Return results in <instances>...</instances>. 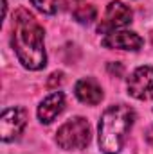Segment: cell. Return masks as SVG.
Wrapping results in <instances>:
<instances>
[{
    "label": "cell",
    "mask_w": 153,
    "mask_h": 154,
    "mask_svg": "<svg viewBox=\"0 0 153 154\" xmlns=\"http://www.w3.org/2000/svg\"><path fill=\"white\" fill-rule=\"evenodd\" d=\"M106 48H122V50H139L142 47V38L130 31H114L101 41Z\"/></svg>",
    "instance_id": "7"
},
{
    "label": "cell",
    "mask_w": 153,
    "mask_h": 154,
    "mask_svg": "<svg viewBox=\"0 0 153 154\" xmlns=\"http://www.w3.org/2000/svg\"><path fill=\"white\" fill-rule=\"evenodd\" d=\"M27 124V113L24 108H9L0 116V138L11 142L18 138Z\"/></svg>",
    "instance_id": "4"
},
{
    "label": "cell",
    "mask_w": 153,
    "mask_h": 154,
    "mask_svg": "<svg viewBox=\"0 0 153 154\" xmlns=\"http://www.w3.org/2000/svg\"><path fill=\"white\" fill-rule=\"evenodd\" d=\"M61 81H63V74H61V72L52 74L50 79H49V88H56L58 84H61Z\"/></svg>",
    "instance_id": "12"
},
{
    "label": "cell",
    "mask_w": 153,
    "mask_h": 154,
    "mask_svg": "<svg viewBox=\"0 0 153 154\" xmlns=\"http://www.w3.org/2000/svg\"><path fill=\"white\" fill-rule=\"evenodd\" d=\"M65 108V95L61 91H56L49 95L38 108V118L43 124H50L56 116L60 115Z\"/></svg>",
    "instance_id": "8"
},
{
    "label": "cell",
    "mask_w": 153,
    "mask_h": 154,
    "mask_svg": "<svg viewBox=\"0 0 153 154\" xmlns=\"http://www.w3.org/2000/svg\"><path fill=\"white\" fill-rule=\"evenodd\" d=\"M56 142L61 149H85L90 143V125L85 118L76 116L67 120L56 133Z\"/></svg>",
    "instance_id": "3"
},
{
    "label": "cell",
    "mask_w": 153,
    "mask_h": 154,
    "mask_svg": "<svg viewBox=\"0 0 153 154\" xmlns=\"http://www.w3.org/2000/svg\"><path fill=\"white\" fill-rule=\"evenodd\" d=\"M128 93L139 100L153 99V68L139 66L128 77Z\"/></svg>",
    "instance_id": "5"
},
{
    "label": "cell",
    "mask_w": 153,
    "mask_h": 154,
    "mask_svg": "<svg viewBox=\"0 0 153 154\" xmlns=\"http://www.w3.org/2000/svg\"><path fill=\"white\" fill-rule=\"evenodd\" d=\"M31 2L38 11L45 14H54L58 13V7H60V0H31Z\"/></svg>",
    "instance_id": "11"
},
{
    "label": "cell",
    "mask_w": 153,
    "mask_h": 154,
    "mask_svg": "<svg viewBox=\"0 0 153 154\" xmlns=\"http://www.w3.org/2000/svg\"><path fill=\"white\" fill-rule=\"evenodd\" d=\"M135 120V113L130 106H110L99 120V147L105 154H117L128 136Z\"/></svg>",
    "instance_id": "2"
},
{
    "label": "cell",
    "mask_w": 153,
    "mask_h": 154,
    "mask_svg": "<svg viewBox=\"0 0 153 154\" xmlns=\"http://www.w3.org/2000/svg\"><path fill=\"white\" fill-rule=\"evenodd\" d=\"M13 48L20 63L29 70H40L47 63L43 48V29L36 18L24 7L13 16Z\"/></svg>",
    "instance_id": "1"
},
{
    "label": "cell",
    "mask_w": 153,
    "mask_h": 154,
    "mask_svg": "<svg viewBox=\"0 0 153 154\" xmlns=\"http://www.w3.org/2000/svg\"><path fill=\"white\" fill-rule=\"evenodd\" d=\"M151 43H153V32H151Z\"/></svg>",
    "instance_id": "14"
},
{
    "label": "cell",
    "mask_w": 153,
    "mask_h": 154,
    "mask_svg": "<svg viewBox=\"0 0 153 154\" xmlns=\"http://www.w3.org/2000/svg\"><path fill=\"white\" fill-rule=\"evenodd\" d=\"M132 22V9L128 5H124L122 2H110L105 13V18L101 20L97 31L99 32H106V31H114L119 27H124L126 23Z\"/></svg>",
    "instance_id": "6"
},
{
    "label": "cell",
    "mask_w": 153,
    "mask_h": 154,
    "mask_svg": "<svg viewBox=\"0 0 153 154\" xmlns=\"http://www.w3.org/2000/svg\"><path fill=\"white\" fill-rule=\"evenodd\" d=\"M108 68H110V72H117V75H121V74H122V66H121L119 63H115V66H114V63H110V65H108Z\"/></svg>",
    "instance_id": "13"
},
{
    "label": "cell",
    "mask_w": 153,
    "mask_h": 154,
    "mask_svg": "<svg viewBox=\"0 0 153 154\" xmlns=\"http://www.w3.org/2000/svg\"><path fill=\"white\" fill-rule=\"evenodd\" d=\"M70 11H72V16L79 23H90L96 20V7L92 4H88L86 0H72Z\"/></svg>",
    "instance_id": "10"
},
{
    "label": "cell",
    "mask_w": 153,
    "mask_h": 154,
    "mask_svg": "<svg viewBox=\"0 0 153 154\" xmlns=\"http://www.w3.org/2000/svg\"><path fill=\"white\" fill-rule=\"evenodd\" d=\"M76 97L83 104L96 106L103 99V90L94 79H81L76 82Z\"/></svg>",
    "instance_id": "9"
}]
</instances>
